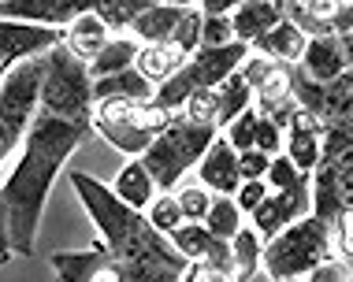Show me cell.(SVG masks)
Wrapping results in <instances>:
<instances>
[{"mask_svg":"<svg viewBox=\"0 0 353 282\" xmlns=\"http://www.w3.org/2000/svg\"><path fill=\"white\" fill-rule=\"evenodd\" d=\"M250 49L268 56V60H279V63H298L301 49H305V30L294 19H279L272 30H264L256 41H250Z\"/></svg>","mask_w":353,"mask_h":282,"instance_id":"ac0fdd59","label":"cell"},{"mask_svg":"<svg viewBox=\"0 0 353 282\" xmlns=\"http://www.w3.org/2000/svg\"><path fill=\"white\" fill-rule=\"evenodd\" d=\"M171 111L149 100H127V97H104L93 100V119L90 127L108 141L112 149H119L123 156H141L145 145L164 130Z\"/></svg>","mask_w":353,"mask_h":282,"instance_id":"52a82bcc","label":"cell"},{"mask_svg":"<svg viewBox=\"0 0 353 282\" xmlns=\"http://www.w3.org/2000/svg\"><path fill=\"white\" fill-rule=\"evenodd\" d=\"M179 19H183V8L164 4V0H152L149 8H141V12L127 23V34H134L141 45L171 41V34H175Z\"/></svg>","mask_w":353,"mask_h":282,"instance_id":"e0dca14e","label":"cell"},{"mask_svg":"<svg viewBox=\"0 0 353 282\" xmlns=\"http://www.w3.org/2000/svg\"><path fill=\"white\" fill-rule=\"evenodd\" d=\"M104 97H127V100H149L152 97V86L134 67L127 71H116V74H104V78H93V100H104Z\"/></svg>","mask_w":353,"mask_h":282,"instance_id":"cb8c5ba5","label":"cell"},{"mask_svg":"<svg viewBox=\"0 0 353 282\" xmlns=\"http://www.w3.org/2000/svg\"><path fill=\"white\" fill-rule=\"evenodd\" d=\"M298 71L312 82H335L339 74L350 71V52L339 45L335 34H312V37H305Z\"/></svg>","mask_w":353,"mask_h":282,"instance_id":"9a60e30c","label":"cell"},{"mask_svg":"<svg viewBox=\"0 0 353 282\" xmlns=\"http://www.w3.org/2000/svg\"><path fill=\"white\" fill-rule=\"evenodd\" d=\"M37 108L49 116L71 119V123L90 127L93 119V74L82 56H74L68 45H52L45 52V74L37 89Z\"/></svg>","mask_w":353,"mask_h":282,"instance_id":"277c9868","label":"cell"},{"mask_svg":"<svg viewBox=\"0 0 353 282\" xmlns=\"http://www.w3.org/2000/svg\"><path fill=\"white\" fill-rule=\"evenodd\" d=\"M253 108H256V116L286 127V119L298 108V100H294V63H275V67L256 82L253 86Z\"/></svg>","mask_w":353,"mask_h":282,"instance_id":"4fadbf2b","label":"cell"},{"mask_svg":"<svg viewBox=\"0 0 353 282\" xmlns=\"http://www.w3.org/2000/svg\"><path fill=\"white\" fill-rule=\"evenodd\" d=\"M71 186L79 193L85 215L101 230L104 249L112 252L123 282H183L186 257H179L168 234H160L145 219V212L123 204L112 186L97 182L85 171H71Z\"/></svg>","mask_w":353,"mask_h":282,"instance_id":"7a4b0ae2","label":"cell"},{"mask_svg":"<svg viewBox=\"0 0 353 282\" xmlns=\"http://www.w3.org/2000/svg\"><path fill=\"white\" fill-rule=\"evenodd\" d=\"M41 74L45 56H30V60H19L15 67H8L4 82H0V167L8 164V156L23 145L26 130H30Z\"/></svg>","mask_w":353,"mask_h":282,"instance_id":"9c48e42d","label":"cell"},{"mask_svg":"<svg viewBox=\"0 0 353 282\" xmlns=\"http://www.w3.org/2000/svg\"><path fill=\"white\" fill-rule=\"evenodd\" d=\"M253 149H261L264 156L283 153V127L272 123V119H256V134H253Z\"/></svg>","mask_w":353,"mask_h":282,"instance_id":"e575fe53","label":"cell"},{"mask_svg":"<svg viewBox=\"0 0 353 282\" xmlns=\"http://www.w3.org/2000/svg\"><path fill=\"white\" fill-rule=\"evenodd\" d=\"M93 134V127L71 123V119L49 116L37 108L30 119V130L23 138V153L12 175L0 182V208H4L8 246L15 257H30L37 249V223H41L49 190L60 175V167L71 160V153Z\"/></svg>","mask_w":353,"mask_h":282,"instance_id":"6da1fadb","label":"cell"},{"mask_svg":"<svg viewBox=\"0 0 353 282\" xmlns=\"http://www.w3.org/2000/svg\"><path fill=\"white\" fill-rule=\"evenodd\" d=\"M112 193H116L123 204L145 212L149 201L157 197V182H152V175L145 171V164H141L138 156H130L127 164H123V171L116 175V182H112Z\"/></svg>","mask_w":353,"mask_h":282,"instance_id":"44dd1931","label":"cell"},{"mask_svg":"<svg viewBox=\"0 0 353 282\" xmlns=\"http://www.w3.org/2000/svg\"><path fill=\"white\" fill-rule=\"evenodd\" d=\"M4 74H8V67H0V82H4Z\"/></svg>","mask_w":353,"mask_h":282,"instance_id":"f6af8a7d","label":"cell"},{"mask_svg":"<svg viewBox=\"0 0 353 282\" xmlns=\"http://www.w3.org/2000/svg\"><path fill=\"white\" fill-rule=\"evenodd\" d=\"M305 171H298V167L290 164L283 153H275L268 160V171H264V182H268V190H286V186H294V182H301Z\"/></svg>","mask_w":353,"mask_h":282,"instance_id":"1f68e13d","label":"cell"},{"mask_svg":"<svg viewBox=\"0 0 353 282\" xmlns=\"http://www.w3.org/2000/svg\"><path fill=\"white\" fill-rule=\"evenodd\" d=\"M353 204V156L320 160L309 171V212L335 223Z\"/></svg>","mask_w":353,"mask_h":282,"instance_id":"30bf717a","label":"cell"},{"mask_svg":"<svg viewBox=\"0 0 353 282\" xmlns=\"http://www.w3.org/2000/svg\"><path fill=\"white\" fill-rule=\"evenodd\" d=\"M152 0H0V19H26L37 26H68L79 15H97L112 34L127 30V23Z\"/></svg>","mask_w":353,"mask_h":282,"instance_id":"ba28073f","label":"cell"},{"mask_svg":"<svg viewBox=\"0 0 353 282\" xmlns=\"http://www.w3.org/2000/svg\"><path fill=\"white\" fill-rule=\"evenodd\" d=\"M268 160L261 149H245V153H238V171H242V178H264V171H268Z\"/></svg>","mask_w":353,"mask_h":282,"instance_id":"74e56055","label":"cell"},{"mask_svg":"<svg viewBox=\"0 0 353 282\" xmlns=\"http://www.w3.org/2000/svg\"><path fill=\"white\" fill-rule=\"evenodd\" d=\"M138 37L134 34H127V30H119V34H112L108 41L101 45V52L90 60V74L93 78H104V74H116V71H127L130 63H134V56H138Z\"/></svg>","mask_w":353,"mask_h":282,"instance_id":"7402d4cb","label":"cell"},{"mask_svg":"<svg viewBox=\"0 0 353 282\" xmlns=\"http://www.w3.org/2000/svg\"><path fill=\"white\" fill-rule=\"evenodd\" d=\"M201 19H205V12L201 8H183V19H179V26H175V34H171V45H179L186 56L201 45Z\"/></svg>","mask_w":353,"mask_h":282,"instance_id":"4dcf8cb0","label":"cell"},{"mask_svg":"<svg viewBox=\"0 0 353 282\" xmlns=\"http://www.w3.org/2000/svg\"><path fill=\"white\" fill-rule=\"evenodd\" d=\"M335 246H339V257L350 260V252H353V212L350 208L335 219Z\"/></svg>","mask_w":353,"mask_h":282,"instance_id":"f35d334b","label":"cell"},{"mask_svg":"<svg viewBox=\"0 0 353 282\" xmlns=\"http://www.w3.org/2000/svg\"><path fill=\"white\" fill-rule=\"evenodd\" d=\"M256 108L250 105L245 111H238V116L231 119V123H227L223 130H219V134L227 138V145L234 149V153H245V149H253V134H256Z\"/></svg>","mask_w":353,"mask_h":282,"instance_id":"f546056e","label":"cell"},{"mask_svg":"<svg viewBox=\"0 0 353 282\" xmlns=\"http://www.w3.org/2000/svg\"><path fill=\"white\" fill-rule=\"evenodd\" d=\"M205 227H208V234L212 238H231V234L245 223V215H242V208L234 204V197H227V193H212V204H208V212H205Z\"/></svg>","mask_w":353,"mask_h":282,"instance_id":"484cf974","label":"cell"},{"mask_svg":"<svg viewBox=\"0 0 353 282\" xmlns=\"http://www.w3.org/2000/svg\"><path fill=\"white\" fill-rule=\"evenodd\" d=\"M327 257H335V223H327V219L309 212L264 241L261 271L268 279L305 275L309 268H316Z\"/></svg>","mask_w":353,"mask_h":282,"instance_id":"5b68a950","label":"cell"},{"mask_svg":"<svg viewBox=\"0 0 353 282\" xmlns=\"http://www.w3.org/2000/svg\"><path fill=\"white\" fill-rule=\"evenodd\" d=\"M234 41L231 15H205L201 19V45H227Z\"/></svg>","mask_w":353,"mask_h":282,"instance_id":"8d00e7d4","label":"cell"},{"mask_svg":"<svg viewBox=\"0 0 353 282\" xmlns=\"http://www.w3.org/2000/svg\"><path fill=\"white\" fill-rule=\"evenodd\" d=\"M227 15H231L234 41L250 45L264 30H272L279 19H286V0H242V4H234Z\"/></svg>","mask_w":353,"mask_h":282,"instance_id":"2e32d148","label":"cell"},{"mask_svg":"<svg viewBox=\"0 0 353 282\" xmlns=\"http://www.w3.org/2000/svg\"><path fill=\"white\" fill-rule=\"evenodd\" d=\"M250 105H253V89L245 86L242 71H231L223 82L212 86V123H216V130H223L238 111H245Z\"/></svg>","mask_w":353,"mask_h":282,"instance_id":"ffe728a7","label":"cell"},{"mask_svg":"<svg viewBox=\"0 0 353 282\" xmlns=\"http://www.w3.org/2000/svg\"><path fill=\"white\" fill-rule=\"evenodd\" d=\"M227 246H231V260L238 268V275H242V282H250L256 271H261V249H264V238L256 234L250 223H242L231 238H227Z\"/></svg>","mask_w":353,"mask_h":282,"instance_id":"d4e9b609","label":"cell"},{"mask_svg":"<svg viewBox=\"0 0 353 282\" xmlns=\"http://www.w3.org/2000/svg\"><path fill=\"white\" fill-rule=\"evenodd\" d=\"M171 193H175V201H179V208H183L186 223H201L205 212H208V204H212V190H205L201 182H179Z\"/></svg>","mask_w":353,"mask_h":282,"instance_id":"83f0119b","label":"cell"},{"mask_svg":"<svg viewBox=\"0 0 353 282\" xmlns=\"http://www.w3.org/2000/svg\"><path fill=\"white\" fill-rule=\"evenodd\" d=\"M234 4H242V0H197V8H201L205 15H227Z\"/></svg>","mask_w":353,"mask_h":282,"instance_id":"ab89813d","label":"cell"},{"mask_svg":"<svg viewBox=\"0 0 353 282\" xmlns=\"http://www.w3.org/2000/svg\"><path fill=\"white\" fill-rule=\"evenodd\" d=\"M164 4H175V8H194L197 0H164Z\"/></svg>","mask_w":353,"mask_h":282,"instance_id":"b9f144b4","label":"cell"},{"mask_svg":"<svg viewBox=\"0 0 353 282\" xmlns=\"http://www.w3.org/2000/svg\"><path fill=\"white\" fill-rule=\"evenodd\" d=\"M183 282H242V275L234 268H212L205 260H194V264H186Z\"/></svg>","mask_w":353,"mask_h":282,"instance_id":"d6a6232c","label":"cell"},{"mask_svg":"<svg viewBox=\"0 0 353 282\" xmlns=\"http://www.w3.org/2000/svg\"><path fill=\"white\" fill-rule=\"evenodd\" d=\"M301 4H309V0H286V8H301Z\"/></svg>","mask_w":353,"mask_h":282,"instance_id":"ee69618b","label":"cell"},{"mask_svg":"<svg viewBox=\"0 0 353 282\" xmlns=\"http://www.w3.org/2000/svg\"><path fill=\"white\" fill-rule=\"evenodd\" d=\"M305 282H350V260L342 257H327L316 268L305 271Z\"/></svg>","mask_w":353,"mask_h":282,"instance_id":"836d02e7","label":"cell"},{"mask_svg":"<svg viewBox=\"0 0 353 282\" xmlns=\"http://www.w3.org/2000/svg\"><path fill=\"white\" fill-rule=\"evenodd\" d=\"M15 252H12V246H8V227H4V208H0V268L12 260Z\"/></svg>","mask_w":353,"mask_h":282,"instance_id":"60d3db41","label":"cell"},{"mask_svg":"<svg viewBox=\"0 0 353 282\" xmlns=\"http://www.w3.org/2000/svg\"><path fill=\"white\" fill-rule=\"evenodd\" d=\"M301 215H309V175H305L301 182L286 186V190H268L264 193V201L250 212V227L268 241L272 234L290 227L294 219H301Z\"/></svg>","mask_w":353,"mask_h":282,"instance_id":"8fae6325","label":"cell"},{"mask_svg":"<svg viewBox=\"0 0 353 282\" xmlns=\"http://www.w3.org/2000/svg\"><path fill=\"white\" fill-rule=\"evenodd\" d=\"M264 193H268V182H264V178H242L238 190H234V204L242 208V215H250L256 204L264 201Z\"/></svg>","mask_w":353,"mask_h":282,"instance_id":"d590c367","label":"cell"},{"mask_svg":"<svg viewBox=\"0 0 353 282\" xmlns=\"http://www.w3.org/2000/svg\"><path fill=\"white\" fill-rule=\"evenodd\" d=\"M272 282H305V275H286V279H272Z\"/></svg>","mask_w":353,"mask_h":282,"instance_id":"7bdbcfd3","label":"cell"},{"mask_svg":"<svg viewBox=\"0 0 353 282\" xmlns=\"http://www.w3.org/2000/svg\"><path fill=\"white\" fill-rule=\"evenodd\" d=\"M168 241L175 246L179 257H186V264H194V260H205L208 249H212V234H208L205 223H183V227H175L168 234Z\"/></svg>","mask_w":353,"mask_h":282,"instance_id":"4316f807","label":"cell"},{"mask_svg":"<svg viewBox=\"0 0 353 282\" xmlns=\"http://www.w3.org/2000/svg\"><path fill=\"white\" fill-rule=\"evenodd\" d=\"M145 219L157 227L160 234H171L175 227H183V208H179V201H175V193H157L149 201V208H145Z\"/></svg>","mask_w":353,"mask_h":282,"instance_id":"f1b7e54d","label":"cell"},{"mask_svg":"<svg viewBox=\"0 0 353 282\" xmlns=\"http://www.w3.org/2000/svg\"><path fill=\"white\" fill-rule=\"evenodd\" d=\"M108 37H112V30L101 23L97 15H79L74 23L63 26V45H68L74 56H82L85 63L101 52V45L108 41Z\"/></svg>","mask_w":353,"mask_h":282,"instance_id":"603a6c76","label":"cell"},{"mask_svg":"<svg viewBox=\"0 0 353 282\" xmlns=\"http://www.w3.org/2000/svg\"><path fill=\"white\" fill-rule=\"evenodd\" d=\"M245 56H250V45H242V41L197 45L171 78H164L160 86H152V105H160L164 111H179L186 105V97H194V93H201V89H212L216 82H223L231 71L242 67Z\"/></svg>","mask_w":353,"mask_h":282,"instance_id":"8992f818","label":"cell"},{"mask_svg":"<svg viewBox=\"0 0 353 282\" xmlns=\"http://www.w3.org/2000/svg\"><path fill=\"white\" fill-rule=\"evenodd\" d=\"M63 41L60 26H37L26 19H0V67H15L19 60L45 56Z\"/></svg>","mask_w":353,"mask_h":282,"instance_id":"7c38bea8","label":"cell"},{"mask_svg":"<svg viewBox=\"0 0 353 282\" xmlns=\"http://www.w3.org/2000/svg\"><path fill=\"white\" fill-rule=\"evenodd\" d=\"M219 130L212 123H201V119H190L183 111H171V119L164 123L157 138L145 145V153L138 160L145 164V171L152 175L160 193H171L183 178L194 171V164L201 160V153L208 149Z\"/></svg>","mask_w":353,"mask_h":282,"instance_id":"3957f363","label":"cell"},{"mask_svg":"<svg viewBox=\"0 0 353 282\" xmlns=\"http://www.w3.org/2000/svg\"><path fill=\"white\" fill-rule=\"evenodd\" d=\"M194 167H197V182H201L205 190H212V193L234 197L238 182H242V171H238V153L227 145L223 134H216L212 141H208V149L201 153V160H197Z\"/></svg>","mask_w":353,"mask_h":282,"instance_id":"5bb4252c","label":"cell"},{"mask_svg":"<svg viewBox=\"0 0 353 282\" xmlns=\"http://www.w3.org/2000/svg\"><path fill=\"white\" fill-rule=\"evenodd\" d=\"M186 63V52L171 41H157V45H138V56H134V67L149 86H160L164 78H171L179 67Z\"/></svg>","mask_w":353,"mask_h":282,"instance_id":"d6986e66","label":"cell"}]
</instances>
